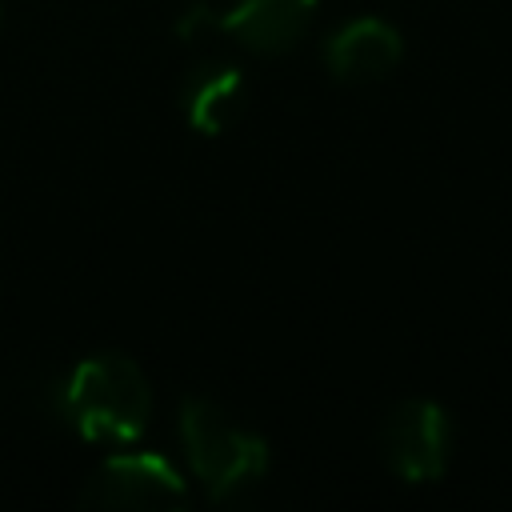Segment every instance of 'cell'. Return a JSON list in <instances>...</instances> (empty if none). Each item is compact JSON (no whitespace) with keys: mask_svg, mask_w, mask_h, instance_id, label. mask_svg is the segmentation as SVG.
I'll return each mask as SVG.
<instances>
[{"mask_svg":"<svg viewBox=\"0 0 512 512\" xmlns=\"http://www.w3.org/2000/svg\"><path fill=\"white\" fill-rule=\"evenodd\" d=\"M60 416L92 444H132L152 416V388L136 360L100 352L80 360L60 384Z\"/></svg>","mask_w":512,"mask_h":512,"instance_id":"1","label":"cell"},{"mask_svg":"<svg viewBox=\"0 0 512 512\" xmlns=\"http://www.w3.org/2000/svg\"><path fill=\"white\" fill-rule=\"evenodd\" d=\"M180 440L196 480L220 504L248 496L268 472L264 436L236 424L220 404L204 396H188L180 404Z\"/></svg>","mask_w":512,"mask_h":512,"instance_id":"2","label":"cell"},{"mask_svg":"<svg viewBox=\"0 0 512 512\" xmlns=\"http://www.w3.org/2000/svg\"><path fill=\"white\" fill-rule=\"evenodd\" d=\"M80 504L88 508H184L188 484L184 476L156 452H120L108 456L88 484L80 488Z\"/></svg>","mask_w":512,"mask_h":512,"instance_id":"3","label":"cell"},{"mask_svg":"<svg viewBox=\"0 0 512 512\" xmlns=\"http://www.w3.org/2000/svg\"><path fill=\"white\" fill-rule=\"evenodd\" d=\"M380 448L400 480L408 484L440 480L452 456V420L436 400H404L388 412Z\"/></svg>","mask_w":512,"mask_h":512,"instance_id":"4","label":"cell"},{"mask_svg":"<svg viewBox=\"0 0 512 512\" xmlns=\"http://www.w3.org/2000/svg\"><path fill=\"white\" fill-rule=\"evenodd\" d=\"M404 56L400 32L380 16H356L340 24L324 44V64L344 84H368L388 76Z\"/></svg>","mask_w":512,"mask_h":512,"instance_id":"5","label":"cell"},{"mask_svg":"<svg viewBox=\"0 0 512 512\" xmlns=\"http://www.w3.org/2000/svg\"><path fill=\"white\" fill-rule=\"evenodd\" d=\"M312 12L316 0H232V8L220 12V32L236 36L260 56H280L296 48L312 24Z\"/></svg>","mask_w":512,"mask_h":512,"instance_id":"6","label":"cell"},{"mask_svg":"<svg viewBox=\"0 0 512 512\" xmlns=\"http://www.w3.org/2000/svg\"><path fill=\"white\" fill-rule=\"evenodd\" d=\"M180 100H184L188 124L196 132H204V136H216L244 108V72L236 64H228V60H200L184 76Z\"/></svg>","mask_w":512,"mask_h":512,"instance_id":"7","label":"cell"},{"mask_svg":"<svg viewBox=\"0 0 512 512\" xmlns=\"http://www.w3.org/2000/svg\"><path fill=\"white\" fill-rule=\"evenodd\" d=\"M220 28V12H212L208 4H188L180 16H176V36L180 40H200L204 32Z\"/></svg>","mask_w":512,"mask_h":512,"instance_id":"8","label":"cell"}]
</instances>
